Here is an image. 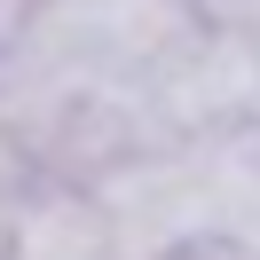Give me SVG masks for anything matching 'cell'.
I'll return each mask as SVG.
<instances>
[{"label":"cell","mask_w":260,"mask_h":260,"mask_svg":"<svg viewBox=\"0 0 260 260\" xmlns=\"http://www.w3.org/2000/svg\"><path fill=\"white\" fill-rule=\"evenodd\" d=\"M8 260H111V252H103V244L87 237V229H63V221H32V229L16 237V252H8Z\"/></svg>","instance_id":"cell-1"}]
</instances>
